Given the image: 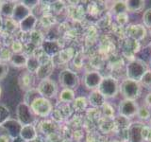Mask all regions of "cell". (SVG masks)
<instances>
[{
    "instance_id": "ffe728a7",
    "label": "cell",
    "mask_w": 151,
    "mask_h": 142,
    "mask_svg": "<svg viewBox=\"0 0 151 142\" xmlns=\"http://www.w3.org/2000/svg\"><path fill=\"white\" fill-rule=\"evenodd\" d=\"M127 12H140L145 6V1L144 0H127L126 1Z\"/></svg>"
},
{
    "instance_id": "7c38bea8",
    "label": "cell",
    "mask_w": 151,
    "mask_h": 142,
    "mask_svg": "<svg viewBox=\"0 0 151 142\" xmlns=\"http://www.w3.org/2000/svg\"><path fill=\"white\" fill-rule=\"evenodd\" d=\"M146 28L142 24H132L127 28V34L129 39L139 42L146 36Z\"/></svg>"
},
{
    "instance_id": "d6a6232c",
    "label": "cell",
    "mask_w": 151,
    "mask_h": 142,
    "mask_svg": "<svg viewBox=\"0 0 151 142\" xmlns=\"http://www.w3.org/2000/svg\"><path fill=\"white\" fill-rule=\"evenodd\" d=\"M140 84L144 85L145 87H150L151 86V70H147L144 74V76L142 77L140 80Z\"/></svg>"
},
{
    "instance_id": "8fae6325",
    "label": "cell",
    "mask_w": 151,
    "mask_h": 142,
    "mask_svg": "<svg viewBox=\"0 0 151 142\" xmlns=\"http://www.w3.org/2000/svg\"><path fill=\"white\" fill-rule=\"evenodd\" d=\"M103 77L101 74L97 71H89L86 72L83 77V83L84 86L90 90H96L98 88L102 82Z\"/></svg>"
},
{
    "instance_id": "5b68a950",
    "label": "cell",
    "mask_w": 151,
    "mask_h": 142,
    "mask_svg": "<svg viewBox=\"0 0 151 142\" xmlns=\"http://www.w3.org/2000/svg\"><path fill=\"white\" fill-rule=\"evenodd\" d=\"M78 75L71 69H63L59 74V83L63 88L75 90L79 85Z\"/></svg>"
},
{
    "instance_id": "bcb514c9",
    "label": "cell",
    "mask_w": 151,
    "mask_h": 142,
    "mask_svg": "<svg viewBox=\"0 0 151 142\" xmlns=\"http://www.w3.org/2000/svg\"><path fill=\"white\" fill-rule=\"evenodd\" d=\"M150 36H151V30H150Z\"/></svg>"
},
{
    "instance_id": "44dd1931",
    "label": "cell",
    "mask_w": 151,
    "mask_h": 142,
    "mask_svg": "<svg viewBox=\"0 0 151 142\" xmlns=\"http://www.w3.org/2000/svg\"><path fill=\"white\" fill-rule=\"evenodd\" d=\"M41 65V63L39 59L37 58L35 55H31L27 57V62L26 67L27 69V72H29L30 74H36L38 69H39Z\"/></svg>"
},
{
    "instance_id": "60d3db41",
    "label": "cell",
    "mask_w": 151,
    "mask_h": 142,
    "mask_svg": "<svg viewBox=\"0 0 151 142\" xmlns=\"http://www.w3.org/2000/svg\"><path fill=\"white\" fill-rule=\"evenodd\" d=\"M147 140H148L149 142H151V133H150V135H149V136H148V138H147Z\"/></svg>"
},
{
    "instance_id": "ee69618b",
    "label": "cell",
    "mask_w": 151,
    "mask_h": 142,
    "mask_svg": "<svg viewBox=\"0 0 151 142\" xmlns=\"http://www.w3.org/2000/svg\"><path fill=\"white\" fill-rule=\"evenodd\" d=\"M150 66H151V59H150Z\"/></svg>"
},
{
    "instance_id": "cb8c5ba5",
    "label": "cell",
    "mask_w": 151,
    "mask_h": 142,
    "mask_svg": "<svg viewBox=\"0 0 151 142\" xmlns=\"http://www.w3.org/2000/svg\"><path fill=\"white\" fill-rule=\"evenodd\" d=\"M111 12L116 16L127 13V9L126 1H115L111 7Z\"/></svg>"
},
{
    "instance_id": "f546056e",
    "label": "cell",
    "mask_w": 151,
    "mask_h": 142,
    "mask_svg": "<svg viewBox=\"0 0 151 142\" xmlns=\"http://www.w3.org/2000/svg\"><path fill=\"white\" fill-rule=\"evenodd\" d=\"M59 58L65 63V62L69 61L70 59H72V57L74 55V51L73 49H63L59 52Z\"/></svg>"
},
{
    "instance_id": "836d02e7",
    "label": "cell",
    "mask_w": 151,
    "mask_h": 142,
    "mask_svg": "<svg viewBox=\"0 0 151 142\" xmlns=\"http://www.w3.org/2000/svg\"><path fill=\"white\" fill-rule=\"evenodd\" d=\"M23 45L20 41H14L12 44V50L13 54H17V53H22L23 51Z\"/></svg>"
},
{
    "instance_id": "8992f818",
    "label": "cell",
    "mask_w": 151,
    "mask_h": 142,
    "mask_svg": "<svg viewBox=\"0 0 151 142\" xmlns=\"http://www.w3.org/2000/svg\"><path fill=\"white\" fill-rule=\"evenodd\" d=\"M36 88L41 97H44L48 99L55 98L58 95V91H59L58 85H57L56 82L50 78L40 80Z\"/></svg>"
},
{
    "instance_id": "5bb4252c",
    "label": "cell",
    "mask_w": 151,
    "mask_h": 142,
    "mask_svg": "<svg viewBox=\"0 0 151 142\" xmlns=\"http://www.w3.org/2000/svg\"><path fill=\"white\" fill-rule=\"evenodd\" d=\"M88 102L93 107H103L106 104V98L98 91V89L93 90L88 96Z\"/></svg>"
},
{
    "instance_id": "74e56055",
    "label": "cell",
    "mask_w": 151,
    "mask_h": 142,
    "mask_svg": "<svg viewBox=\"0 0 151 142\" xmlns=\"http://www.w3.org/2000/svg\"><path fill=\"white\" fill-rule=\"evenodd\" d=\"M145 105L146 106L151 108V92H149L145 96Z\"/></svg>"
},
{
    "instance_id": "2e32d148",
    "label": "cell",
    "mask_w": 151,
    "mask_h": 142,
    "mask_svg": "<svg viewBox=\"0 0 151 142\" xmlns=\"http://www.w3.org/2000/svg\"><path fill=\"white\" fill-rule=\"evenodd\" d=\"M36 24H37V18L35 15H33L31 13L30 15H28L27 18H25L23 21L19 23V28L24 33H29V32L31 33L35 30Z\"/></svg>"
},
{
    "instance_id": "f6af8a7d",
    "label": "cell",
    "mask_w": 151,
    "mask_h": 142,
    "mask_svg": "<svg viewBox=\"0 0 151 142\" xmlns=\"http://www.w3.org/2000/svg\"><path fill=\"white\" fill-rule=\"evenodd\" d=\"M31 142H37V141H36V140H34V141H31Z\"/></svg>"
},
{
    "instance_id": "ac0fdd59",
    "label": "cell",
    "mask_w": 151,
    "mask_h": 142,
    "mask_svg": "<svg viewBox=\"0 0 151 142\" xmlns=\"http://www.w3.org/2000/svg\"><path fill=\"white\" fill-rule=\"evenodd\" d=\"M53 70H54V62L50 60L40 65L36 75H37V77L40 79V80H42L49 78L50 74L53 72Z\"/></svg>"
},
{
    "instance_id": "d590c367",
    "label": "cell",
    "mask_w": 151,
    "mask_h": 142,
    "mask_svg": "<svg viewBox=\"0 0 151 142\" xmlns=\"http://www.w3.org/2000/svg\"><path fill=\"white\" fill-rule=\"evenodd\" d=\"M12 53L9 51V49H3L0 50V59L3 61H9Z\"/></svg>"
},
{
    "instance_id": "603a6c76",
    "label": "cell",
    "mask_w": 151,
    "mask_h": 142,
    "mask_svg": "<svg viewBox=\"0 0 151 142\" xmlns=\"http://www.w3.org/2000/svg\"><path fill=\"white\" fill-rule=\"evenodd\" d=\"M59 101L61 102H73L76 99L75 90L68 89V88H63V90L59 93Z\"/></svg>"
},
{
    "instance_id": "f35d334b",
    "label": "cell",
    "mask_w": 151,
    "mask_h": 142,
    "mask_svg": "<svg viewBox=\"0 0 151 142\" xmlns=\"http://www.w3.org/2000/svg\"><path fill=\"white\" fill-rule=\"evenodd\" d=\"M9 137L7 135H0V142H9Z\"/></svg>"
},
{
    "instance_id": "8d00e7d4",
    "label": "cell",
    "mask_w": 151,
    "mask_h": 142,
    "mask_svg": "<svg viewBox=\"0 0 151 142\" xmlns=\"http://www.w3.org/2000/svg\"><path fill=\"white\" fill-rule=\"evenodd\" d=\"M27 8H28L31 11V9L36 7L38 4H39V1L38 0H31V1H29V0H24V1H21Z\"/></svg>"
},
{
    "instance_id": "d6986e66",
    "label": "cell",
    "mask_w": 151,
    "mask_h": 142,
    "mask_svg": "<svg viewBox=\"0 0 151 142\" xmlns=\"http://www.w3.org/2000/svg\"><path fill=\"white\" fill-rule=\"evenodd\" d=\"M9 63L15 67H26L27 62V56L24 53H17L12 55L11 59H9Z\"/></svg>"
},
{
    "instance_id": "52a82bcc",
    "label": "cell",
    "mask_w": 151,
    "mask_h": 142,
    "mask_svg": "<svg viewBox=\"0 0 151 142\" xmlns=\"http://www.w3.org/2000/svg\"><path fill=\"white\" fill-rule=\"evenodd\" d=\"M16 120L24 125H31L35 121V115L30 109V106L25 102H20L16 107Z\"/></svg>"
},
{
    "instance_id": "3957f363",
    "label": "cell",
    "mask_w": 151,
    "mask_h": 142,
    "mask_svg": "<svg viewBox=\"0 0 151 142\" xmlns=\"http://www.w3.org/2000/svg\"><path fill=\"white\" fill-rule=\"evenodd\" d=\"M119 90L122 93L124 99L135 101L141 93V84L138 82H134V80L126 79L121 83Z\"/></svg>"
},
{
    "instance_id": "1f68e13d",
    "label": "cell",
    "mask_w": 151,
    "mask_h": 142,
    "mask_svg": "<svg viewBox=\"0 0 151 142\" xmlns=\"http://www.w3.org/2000/svg\"><path fill=\"white\" fill-rule=\"evenodd\" d=\"M30 37H31V43L32 44H34L35 46H42V36L41 34L40 31H37V30H33L30 34Z\"/></svg>"
},
{
    "instance_id": "b9f144b4",
    "label": "cell",
    "mask_w": 151,
    "mask_h": 142,
    "mask_svg": "<svg viewBox=\"0 0 151 142\" xmlns=\"http://www.w3.org/2000/svg\"><path fill=\"white\" fill-rule=\"evenodd\" d=\"M150 129H151V117H150V120H149V126H148Z\"/></svg>"
},
{
    "instance_id": "d4e9b609",
    "label": "cell",
    "mask_w": 151,
    "mask_h": 142,
    "mask_svg": "<svg viewBox=\"0 0 151 142\" xmlns=\"http://www.w3.org/2000/svg\"><path fill=\"white\" fill-rule=\"evenodd\" d=\"M88 99L84 98V97H78L76 98L73 101V108L75 111L78 112H81V111H85L88 105Z\"/></svg>"
},
{
    "instance_id": "484cf974",
    "label": "cell",
    "mask_w": 151,
    "mask_h": 142,
    "mask_svg": "<svg viewBox=\"0 0 151 142\" xmlns=\"http://www.w3.org/2000/svg\"><path fill=\"white\" fill-rule=\"evenodd\" d=\"M39 97H41V96H40L39 92H38L37 88L36 87L30 88V89L27 90L25 97H24V101L23 102H25L26 104H27V105H30L31 102L34 101V99H36L37 98H39Z\"/></svg>"
},
{
    "instance_id": "4316f807",
    "label": "cell",
    "mask_w": 151,
    "mask_h": 142,
    "mask_svg": "<svg viewBox=\"0 0 151 142\" xmlns=\"http://www.w3.org/2000/svg\"><path fill=\"white\" fill-rule=\"evenodd\" d=\"M19 83H20V85L22 86V88H27V90L33 88L31 87V83H32V74H30L29 72H24L21 74L20 78H19Z\"/></svg>"
},
{
    "instance_id": "83f0119b",
    "label": "cell",
    "mask_w": 151,
    "mask_h": 142,
    "mask_svg": "<svg viewBox=\"0 0 151 142\" xmlns=\"http://www.w3.org/2000/svg\"><path fill=\"white\" fill-rule=\"evenodd\" d=\"M137 116H138L139 118L142 120H149L151 117L149 107H147L146 105L140 106L138 109V112H137Z\"/></svg>"
},
{
    "instance_id": "7bdbcfd3",
    "label": "cell",
    "mask_w": 151,
    "mask_h": 142,
    "mask_svg": "<svg viewBox=\"0 0 151 142\" xmlns=\"http://www.w3.org/2000/svg\"><path fill=\"white\" fill-rule=\"evenodd\" d=\"M1 94H2V88L0 86V97H1Z\"/></svg>"
},
{
    "instance_id": "e0dca14e",
    "label": "cell",
    "mask_w": 151,
    "mask_h": 142,
    "mask_svg": "<svg viewBox=\"0 0 151 142\" xmlns=\"http://www.w3.org/2000/svg\"><path fill=\"white\" fill-rule=\"evenodd\" d=\"M42 51H44L49 58L50 57L58 55L59 52L60 51V49L58 45V43L56 41H50V40L42 42Z\"/></svg>"
},
{
    "instance_id": "4dcf8cb0",
    "label": "cell",
    "mask_w": 151,
    "mask_h": 142,
    "mask_svg": "<svg viewBox=\"0 0 151 142\" xmlns=\"http://www.w3.org/2000/svg\"><path fill=\"white\" fill-rule=\"evenodd\" d=\"M142 20H143L144 26L151 30V8L146 9L144 12L143 16H142Z\"/></svg>"
},
{
    "instance_id": "30bf717a",
    "label": "cell",
    "mask_w": 151,
    "mask_h": 142,
    "mask_svg": "<svg viewBox=\"0 0 151 142\" xmlns=\"http://www.w3.org/2000/svg\"><path fill=\"white\" fill-rule=\"evenodd\" d=\"M3 129L7 132V135L11 139H14L20 136V132L22 130L23 125L15 118H9L1 125Z\"/></svg>"
},
{
    "instance_id": "f1b7e54d",
    "label": "cell",
    "mask_w": 151,
    "mask_h": 142,
    "mask_svg": "<svg viewBox=\"0 0 151 142\" xmlns=\"http://www.w3.org/2000/svg\"><path fill=\"white\" fill-rule=\"evenodd\" d=\"M9 118H11V112L9 108L4 104H0V126L4 122H6Z\"/></svg>"
},
{
    "instance_id": "6da1fadb",
    "label": "cell",
    "mask_w": 151,
    "mask_h": 142,
    "mask_svg": "<svg viewBox=\"0 0 151 142\" xmlns=\"http://www.w3.org/2000/svg\"><path fill=\"white\" fill-rule=\"evenodd\" d=\"M148 70L147 64L144 61L134 59L129 61L126 65V75L127 79L140 83L142 77Z\"/></svg>"
},
{
    "instance_id": "9a60e30c",
    "label": "cell",
    "mask_w": 151,
    "mask_h": 142,
    "mask_svg": "<svg viewBox=\"0 0 151 142\" xmlns=\"http://www.w3.org/2000/svg\"><path fill=\"white\" fill-rule=\"evenodd\" d=\"M20 137L26 142H31L36 140L38 137V133L35 126L31 125H24L20 132Z\"/></svg>"
},
{
    "instance_id": "ba28073f",
    "label": "cell",
    "mask_w": 151,
    "mask_h": 142,
    "mask_svg": "<svg viewBox=\"0 0 151 142\" xmlns=\"http://www.w3.org/2000/svg\"><path fill=\"white\" fill-rule=\"evenodd\" d=\"M138 109H139L138 104H137L135 101H132V99H124L123 101H120L119 105H118L119 116L125 117L127 118L137 116Z\"/></svg>"
},
{
    "instance_id": "277c9868",
    "label": "cell",
    "mask_w": 151,
    "mask_h": 142,
    "mask_svg": "<svg viewBox=\"0 0 151 142\" xmlns=\"http://www.w3.org/2000/svg\"><path fill=\"white\" fill-rule=\"evenodd\" d=\"M97 89L106 99H110L117 96L119 92V85L113 77H105L102 79V82Z\"/></svg>"
},
{
    "instance_id": "7402d4cb",
    "label": "cell",
    "mask_w": 151,
    "mask_h": 142,
    "mask_svg": "<svg viewBox=\"0 0 151 142\" xmlns=\"http://www.w3.org/2000/svg\"><path fill=\"white\" fill-rule=\"evenodd\" d=\"M15 2L13 1H4L0 3V13L2 15L12 18V13H13V9L15 7Z\"/></svg>"
},
{
    "instance_id": "7a4b0ae2",
    "label": "cell",
    "mask_w": 151,
    "mask_h": 142,
    "mask_svg": "<svg viewBox=\"0 0 151 142\" xmlns=\"http://www.w3.org/2000/svg\"><path fill=\"white\" fill-rule=\"evenodd\" d=\"M29 106L32 112L34 113V115L40 117H48L53 110V106H52L50 99L44 97H39L34 99Z\"/></svg>"
},
{
    "instance_id": "9c48e42d",
    "label": "cell",
    "mask_w": 151,
    "mask_h": 142,
    "mask_svg": "<svg viewBox=\"0 0 151 142\" xmlns=\"http://www.w3.org/2000/svg\"><path fill=\"white\" fill-rule=\"evenodd\" d=\"M145 125L142 122L136 121L129 124L127 128V141L129 142H145L143 130Z\"/></svg>"
},
{
    "instance_id": "e575fe53",
    "label": "cell",
    "mask_w": 151,
    "mask_h": 142,
    "mask_svg": "<svg viewBox=\"0 0 151 142\" xmlns=\"http://www.w3.org/2000/svg\"><path fill=\"white\" fill-rule=\"evenodd\" d=\"M9 73V65L4 63V62H0V80H2Z\"/></svg>"
},
{
    "instance_id": "ab89813d",
    "label": "cell",
    "mask_w": 151,
    "mask_h": 142,
    "mask_svg": "<svg viewBox=\"0 0 151 142\" xmlns=\"http://www.w3.org/2000/svg\"><path fill=\"white\" fill-rule=\"evenodd\" d=\"M12 142H26V141H24L20 136L19 137H16V138H14L12 139Z\"/></svg>"
},
{
    "instance_id": "7dc6e473",
    "label": "cell",
    "mask_w": 151,
    "mask_h": 142,
    "mask_svg": "<svg viewBox=\"0 0 151 142\" xmlns=\"http://www.w3.org/2000/svg\"><path fill=\"white\" fill-rule=\"evenodd\" d=\"M150 47H151V44H150Z\"/></svg>"
},
{
    "instance_id": "4fadbf2b",
    "label": "cell",
    "mask_w": 151,
    "mask_h": 142,
    "mask_svg": "<svg viewBox=\"0 0 151 142\" xmlns=\"http://www.w3.org/2000/svg\"><path fill=\"white\" fill-rule=\"evenodd\" d=\"M30 14H31V11L29 9L27 8L22 2H18L15 4V7H14L12 19L14 22L20 23L28 15H30Z\"/></svg>"
}]
</instances>
